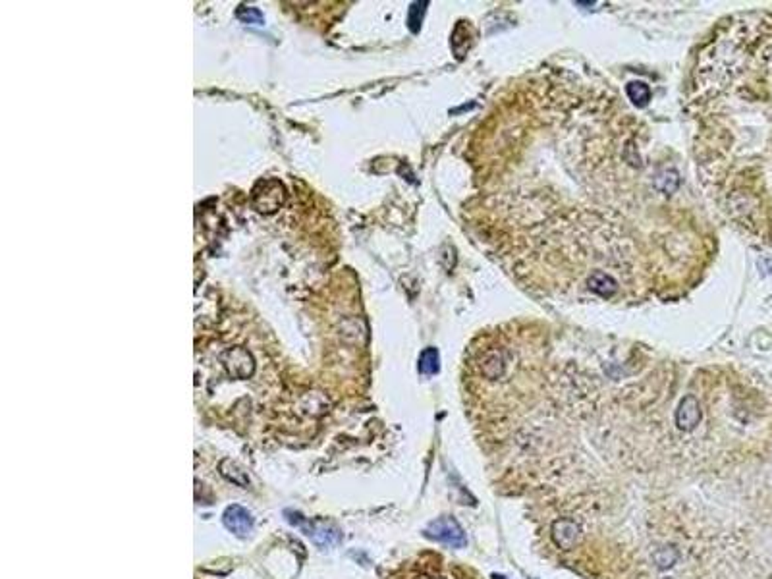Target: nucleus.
<instances>
[{"instance_id":"nucleus-1","label":"nucleus","mask_w":772,"mask_h":579,"mask_svg":"<svg viewBox=\"0 0 772 579\" xmlns=\"http://www.w3.org/2000/svg\"><path fill=\"white\" fill-rule=\"evenodd\" d=\"M603 85L564 70L517 80L473 139L471 226L527 290L556 299H666L714 251L678 170Z\"/></svg>"},{"instance_id":"nucleus-2","label":"nucleus","mask_w":772,"mask_h":579,"mask_svg":"<svg viewBox=\"0 0 772 579\" xmlns=\"http://www.w3.org/2000/svg\"><path fill=\"white\" fill-rule=\"evenodd\" d=\"M693 157L728 220L772 244V14L724 21L691 71Z\"/></svg>"},{"instance_id":"nucleus-3","label":"nucleus","mask_w":772,"mask_h":579,"mask_svg":"<svg viewBox=\"0 0 772 579\" xmlns=\"http://www.w3.org/2000/svg\"><path fill=\"white\" fill-rule=\"evenodd\" d=\"M286 519H288V523H292V525H296V527H299L305 535H307L317 547H320V549H330V547H336L340 541H342V533H340V529H336L334 525H330V523H325V521H309L307 518H303V516H299L298 512H292V510H286Z\"/></svg>"},{"instance_id":"nucleus-4","label":"nucleus","mask_w":772,"mask_h":579,"mask_svg":"<svg viewBox=\"0 0 772 579\" xmlns=\"http://www.w3.org/2000/svg\"><path fill=\"white\" fill-rule=\"evenodd\" d=\"M425 537L438 541L443 545H448L452 549H463L467 545L465 531L460 525V521L452 516H441L432 519L431 523L425 527Z\"/></svg>"},{"instance_id":"nucleus-5","label":"nucleus","mask_w":772,"mask_h":579,"mask_svg":"<svg viewBox=\"0 0 772 579\" xmlns=\"http://www.w3.org/2000/svg\"><path fill=\"white\" fill-rule=\"evenodd\" d=\"M550 537H552L558 549L564 550V552H570V550H576L581 545L583 531H581V525L577 523L576 519L560 518L552 521V525H550Z\"/></svg>"},{"instance_id":"nucleus-6","label":"nucleus","mask_w":772,"mask_h":579,"mask_svg":"<svg viewBox=\"0 0 772 579\" xmlns=\"http://www.w3.org/2000/svg\"><path fill=\"white\" fill-rule=\"evenodd\" d=\"M701 421H703V406H701L699 398L695 394H686L678 402L676 413H674L676 429L681 433H693L701 425Z\"/></svg>"},{"instance_id":"nucleus-7","label":"nucleus","mask_w":772,"mask_h":579,"mask_svg":"<svg viewBox=\"0 0 772 579\" xmlns=\"http://www.w3.org/2000/svg\"><path fill=\"white\" fill-rule=\"evenodd\" d=\"M222 365L234 378H249L255 371V361L244 348H230L222 354Z\"/></svg>"},{"instance_id":"nucleus-8","label":"nucleus","mask_w":772,"mask_h":579,"mask_svg":"<svg viewBox=\"0 0 772 579\" xmlns=\"http://www.w3.org/2000/svg\"><path fill=\"white\" fill-rule=\"evenodd\" d=\"M222 523H224V527H226L232 535H236V537L239 538H246L247 535L253 533L255 519H253L251 512L247 508L239 506V504H232V506H228V508L224 510V514H222Z\"/></svg>"},{"instance_id":"nucleus-9","label":"nucleus","mask_w":772,"mask_h":579,"mask_svg":"<svg viewBox=\"0 0 772 579\" xmlns=\"http://www.w3.org/2000/svg\"><path fill=\"white\" fill-rule=\"evenodd\" d=\"M220 475L224 479H228L230 483H234L237 487H247L249 485V475L247 471L237 466L236 462L232 459H222L220 462Z\"/></svg>"},{"instance_id":"nucleus-10","label":"nucleus","mask_w":772,"mask_h":579,"mask_svg":"<svg viewBox=\"0 0 772 579\" xmlns=\"http://www.w3.org/2000/svg\"><path fill=\"white\" fill-rule=\"evenodd\" d=\"M653 560H655V564H657L660 569H668L676 564V560H678V550L674 549V547L659 549L655 554H653Z\"/></svg>"},{"instance_id":"nucleus-11","label":"nucleus","mask_w":772,"mask_h":579,"mask_svg":"<svg viewBox=\"0 0 772 579\" xmlns=\"http://www.w3.org/2000/svg\"><path fill=\"white\" fill-rule=\"evenodd\" d=\"M419 371L425 373V375H432V373L438 371V354H436V350L429 348V350L423 352L421 357H419Z\"/></svg>"},{"instance_id":"nucleus-12","label":"nucleus","mask_w":772,"mask_h":579,"mask_svg":"<svg viewBox=\"0 0 772 579\" xmlns=\"http://www.w3.org/2000/svg\"><path fill=\"white\" fill-rule=\"evenodd\" d=\"M493 578H494V579H506V578H504V576H496V574H494Z\"/></svg>"},{"instance_id":"nucleus-13","label":"nucleus","mask_w":772,"mask_h":579,"mask_svg":"<svg viewBox=\"0 0 772 579\" xmlns=\"http://www.w3.org/2000/svg\"><path fill=\"white\" fill-rule=\"evenodd\" d=\"M529 579H535V578H529Z\"/></svg>"}]
</instances>
